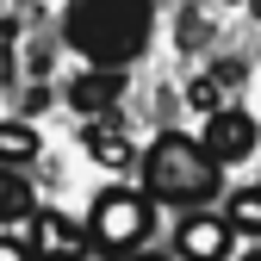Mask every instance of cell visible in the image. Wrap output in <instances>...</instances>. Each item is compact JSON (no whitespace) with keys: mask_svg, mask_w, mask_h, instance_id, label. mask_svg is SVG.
<instances>
[{"mask_svg":"<svg viewBox=\"0 0 261 261\" xmlns=\"http://www.w3.org/2000/svg\"><path fill=\"white\" fill-rule=\"evenodd\" d=\"M62 31L93 69H124L149 44V0H75Z\"/></svg>","mask_w":261,"mask_h":261,"instance_id":"1","label":"cell"},{"mask_svg":"<svg viewBox=\"0 0 261 261\" xmlns=\"http://www.w3.org/2000/svg\"><path fill=\"white\" fill-rule=\"evenodd\" d=\"M143 193L162 205H199L218 193V162L205 155V143L180 137V130H162L143 155Z\"/></svg>","mask_w":261,"mask_h":261,"instance_id":"2","label":"cell"},{"mask_svg":"<svg viewBox=\"0 0 261 261\" xmlns=\"http://www.w3.org/2000/svg\"><path fill=\"white\" fill-rule=\"evenodd\" d=\"M87 230H93V243L112 249V255L137 249V243L149 237V199H143V193H124V187H106L100 199H93Z\"/></svg>","mask_w":261,"mask_h":261,"instance_id":"3","label":"cell"},{"mask_svg":"<svg viewBox=\"0 0 261 261\" xmlns=\"http://www.w3.org/2000/svg\"><path fill=\"white\" fill-rule=\"evenodd\" d=\"M199 143H205V155L218 162V168L224 162H243V155H255V118L249 112H212Z\"/></svg>","mask_w":261,"mask_h":261,"instance_id":"4","label":"cell"},{"mask_svg":"<svg viewBox=\"0 0 261 261\" xmlns=\"http://www.w3.org/2000/svg\"><path fill=\"white\" fill-rule=\"evenodd\" d=\"M25 243H31V255H38V261H81V249H87L81 224H69L62 212H38Z\"/></svg>","mask_w":261,"mask_h":261,"instance_id":"5","label":"cell"},{"mask_svg":"<svg viewBox=\"0 0 261 261\" xmlns=\"http://www.w3.org/2000/svg\"><path fill=\"white\" fill-rule=\"evenodd\" d=\"M230 237H237L230 218H187L174 243H180L187 261H224V255H230Z\"/></svg>","mask_w":261,"mask_h":261,"instance_id":"6","label":"cell"},{"mask_svg":"<svg viewBox=\"0 0 261 261\" xmlns=\"http://www.w3.org/2000/svg\"><path fill=\"white\" fill-rule=\"evenodd\" d=\"M118 93H124V75L118 69H87V75L69 81V106L87 112V118H100L106 106H118Z\"/></svg>","mask_w":261,"mask_h":261,"instance_id":"7","label":"cell"},{"mask_svg":"<svg viewBox=\"0 0 261 261\" xmlns=\"http://www.w3.org/2000/svg\"><path fill=\"white\" fill-rule=\"evenodd\" d=\"M38 199H31V180L19 168H0V224H31Z\"/></svg>","mask_w":261,"mask_h":261,"instance_id":"8","label":"cell"},{"mask_svg":"<svg viewBox=\"0 0 261 261\" xmlns=\"http://www.w3.org/2000/svg\"><path fill=\"white\" fill-rule=\"evenodd\" d=\"M87 155L100 162V168H130V143H124V130H118V124H100V118L87 124Z\"/></svg>","mask_w":261,"mask_h":261,"instance_id":"9","label":"cell"},{"mask_svg":"<svg viewBox=\"0 0 261 261\" xmlns=\"http://www.w3.org/2000/svg\"><path fill=\"white\" fill-rule=\"evenodd\" d=\"M31 155H38V130L25 118H7L0 124V168H25Z\"/></svg>","mask_w":261,"mask_h":261,"instance_id":"10","label":"cell"},{"mask_svg":"<svg viewBox=\"0 0 261 261\" xmlns=\"http://www.w3.org/2000/svg\"><path fill=\"white\" fill-rule=\"evenodd\" d=\"M230 230L237 237H261V187H243V193H230Z\"/></svg>","mask_w":261,"mask_h":261,"instance_id":"11","label":"cell"},{"mask_svg":"<svg viewBox=\"0 0 261 261\" xmlns=\"http://www.w3.org/2000/svg\"><path fill=\"white\" fill-rule=\"evenodd\" d=\"M187 100H193V106H199L205 118H212V112H224V106H218V100H224V81H218V75H199V81H193V87H187Z\"/></svg>","mask_w":261,"mask_h":261,"instance_id":"12","label":"cell"},{"mask_svg":"<svg viewBox=\"0 0 261 261\" xmlns=\"http://www.w3.org/2000/svg\"><path fill=\"white\" fill-rule=\"evenodd\" d=\"M0 261H38V255H31V243H13V237H0Z\"/></svg>","mask_w":261,"mask_h":261,"instance_id":"13","label":"cell"},{"mask_svg":"<svg viewBox=\"0 0 261 261\" xmlns=\"http://www.w3.org/2000/svg\"><path fill=\"white\" fill-rule=\"evenodd\" d=\"M0 81H13V56L7 50H0Z\"/></svg>","mask_w":261,"mask_h":261,"instance_id":"14","label":"cell"},{"mask_svg":"<svg viewBox=\"0 0 261 261\" xmlns=\"http://www.w3.org/2000/svg\"><path fill=\"white\" fill-rule=\"evenodd\" d=\"M249 13H255V19H261V0H249Z\"/></svg>","mask_w":261,"mask_h":261,"instance_id":"15","label":"cell"},{"mask_svg":"<svg viewBox=\"0 0 261 261\" xmlns=\"http://www.w3.org/2000/svg\"><path fill=\"white\" fill-rule=\"evenodd\" d=\"M130 261H162V255H130Z\"/></svg>","mask_w":261,"mask_h":261,"instance_id":"16","label":"cell"},{"mask_svg":"<svg viewBox=\"0 0 261 261\" xmlns=\"http://www.w3.org/2000/svg\"><path fill=\"white\" fill-rule=\"evenodd\" d=\"M249 261H261V249H255V255H249Z\"/></svg>","mask_w":261,"mask_h":261,"instance_id":"17","label":"cell"}]
</instances>
